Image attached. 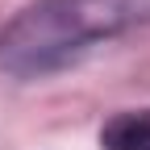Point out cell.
Segmentation results:
<instances>
[{"label": "cell", "mask_w": 150, "mask_h": 150, "mask_svg": "<svg viewBox=\"0 0 150 150\" xmlns=\"http://www.w3.org/2000/svg\"><path fill=\"white\" fill-rule=\"evenodd\" d=\"M150 21V0H38L0 33V67L29 79Z\"/></svg>", "instance_id": "1"}, {"label": "cell", "mask_w": 150, "mask_h": 150, "mask_svg": "<svg viewBox=\"0 0 150 150\" xmlns=\"http://www.w3.org/2000/svg\"><path fill=\"white\" fill-rule=\"evenodd\" d=\"M104 150H150V112H117L100 129Z\"/></svg>", "instance_id": "2"}]
</instances>
